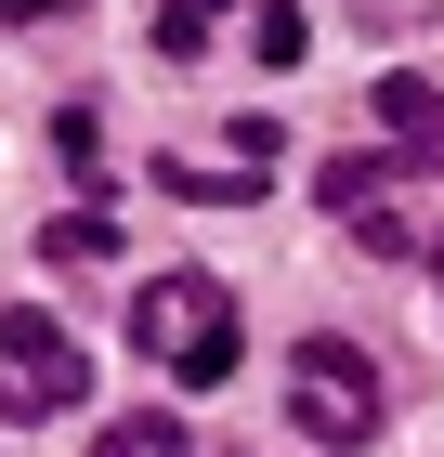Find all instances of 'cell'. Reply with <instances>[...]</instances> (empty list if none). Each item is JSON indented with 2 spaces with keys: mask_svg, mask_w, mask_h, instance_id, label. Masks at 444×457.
<instances>
[{
  "mask_svg": "<svg viewBox=\"0 0 444 457\" xmlns=\"http://www.w3.org/2000/svg\"><path fill=\"white\" fill-rule=\"evenodd\" d=\"M92 457H197V431H183V419H105Z\"/></svg>",
  "mask_w": 444,
  "mask_h": 457,
  "instance_id": "7",
  "label": "cell"
},
{
  "mask_svg": "<svg viewBox=\"0 0 444 457\" xmlns=\"http://www.w3.org/2000/svg\"><path fill=\"white\" fill-rule=\"evenodd\" d=\"M248 53H262V66H301V53H314L301 0H248Z\"/></svg>",
  "mask_w": 444,
  "mask_h": 457,
  "instance_id": "8",
  "label": "cell"
},
{
  "mask_svg": "<svg viewBox=\"0 0 444 457\" xmlns=\"http://www.w3.org/2000/svg\"><path fill=\"white\" fill-rule=\"evenodd\" d=\"M366 105H379V131L406 144L418 170H444V92H431V79H379Z\"/></svg>",
  "mask_w": 444,
  "mask_h": 457,
  "instance_id": "5",
  "label": "cell"
},
{
  "mask_svg": "<svg viewBox=\"0 0 444 457\" xmlns=\"http://www.w3.org/2000/svg\"><path fill=\"white\" fill-rule=\"evenodd\" d=\"M39 248H53V262H105V248H118V222H105V210H66Z\"/></svg>",
  "mask_w": 444,
  "mask_h": 457,
  "instance_id": "9",
  "label": "cell"
},
{
  "mask_svg": "<svg viewBox=\"0 0 444 457\" xmlns=\"http://www.w3.org/2000/svg\"><path fill=\"white\" fill-rule=\"evenodd\" d=\"M0 13H13V27H39V13H66V0H0Z\"/></svg>",
  "mask_w": 444,
  "mask_h": 457,
  "instance_id": "11",
  "label": "cell"
},
{
  "mask_svg": "<svg viewBox=\"0 0 444 457\" xmlns=\"http://www.w3.org/2000/svg\"><path fill=\"white\" fill-rule=\"evenodd\" d=\"M327 210L353 222V236L379 248V262H444V236L418 210H392V170H379V157H340V170H327Z\"/></svg>",
  "mask_w": 444,
  "mask_h": 457,
  "instance_id": "4",
  "label": "cell"
},
{
  "mask_svg": "<svg viewBox=\"0 0 444 457\" xmlns=\"http://www.w3.org/2000/svg\"><path fill=\"white\" fill-rule=\"evenodd\" d=\"M53 144H66V170H79V183H105V131H92V105L53 118Z\"/></svg>",
  "mask_w": 444,
  "mask_h": 457,
  "instance_id": "10",
  "label": "cell"
},
{
  "mask_svg": "<svg viewBox=\"0 0 444 457\" xmlns=\"http://www.w3.org/2000/svg\"><path fill=\"white\" fill-rule=\"evenodd\" d=\"M131 340L171 366V379H197V392H222L236 379V353H248V327H236V287L222 275H157L131 301Z\"/></svg>",
  "mask_w": 444,
  "mask_h": 457,
  "instance_id": "1",
  "label": "cell"
},
{
  "mask_svg": "<svg viewBox=\"0 0 444 457\" xmlns=\"http://www.w3.org/2000/svg\"><path fill=\"white\" fill-rule=\"evenodd\" d=\"M92 405V353L66 340V314L13 301L0 314V419H79Z\"/></svg>",
  "mask_w": 444,
  "mask_h": 457,
  "instance_id": "2",
  "label": "cell"
},
{
  "mask_svg": "<svg viewBox=\"0 0 444 457\" xmlns=\"http://www.w3.org/2000/svg\"><path fill=\"white\" fill-rule=\"evenodd\" d=\"M222 27H248V0H171V13H157V53H183V66H197Z\"/></svg>",
  "mask_w": 444,
  "mask_h": 457,
  "instance_id": "6",
  "label": "cell"
},
{
  "mask_svg": "<svg viewBox=\"0 0 444 457\" xmlns=\"http://www.w3.org/2000/svg\"><path fill=\"white\" fill-rule=\"evenodd\" d=\"M288 419H301L327 457H366L379 445V366L353 340H301L288 353Z\"/></svg>",
  "mask_w": 444,
  "mask_h": 457,
  "instance_id": "3",
  "label": "cell"
}]
</instances>
